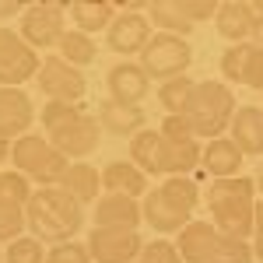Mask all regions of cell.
I'll use <instances>...</instances> for the list:
<instances>
[{
  "mask_svg": "<svg viewBox=\"0 0 263 263\" xmlns=\"http://www.w3.org/2000/svg\"><path fill=\"white\" fill-rule=\"evenodd\" d=\"M179 7H182V14L193 21V25L218 14V4H214V0H179Z\"/></svg>",
  "mask_w": 263,
  "mask_h": 263,
  "instance_id": "37",
  "label": "cell"
},
{
  "mask_svg": "<svg viewBox=\"0 0 263 263\" xmlns=\"http://www.w3.org/2000/svg\"><path fill=\"white\" fill-rule=\"evenodd\" d=\"M141 218V200L120 197V193H105L95 203V224L99 228H137Z\"/></svg>",
  "mask_w": 263,
  "mask_h": 263,
  "instance_id": "19",
  "label": "cell"
},
{
  "mask_svg": "<svg viewBox=\"0 0 263 263\" xmlns=\"http://www.w3.org/2000/svg\"><path fill=\"white\" fill-rule=\"evenodd\" d=\"M218 242H221V232L211 221H190L179 232V246L176 249H179L182 263H211Z\"/></svg>",
  "mask_w": 263,
  "mask_h": 263,
  "instance_id": "16",
  "label": "cell"
},
{
  "mask_svg": "<svg viewBox=\"0 0 263 263\" xmlns=\"http://www.w3.org/2000/svg\"><path fill=\"white\" fill-rule=\"evenodd\" d=\"M211 263H253V246L246 242V239H228V235H221V242L214 249Z\"/></svg>",
  "mask_w": 263,
  "mask_h": 263,
  "instance_id": "31",
  "label": "cell"
},
{
  "mask_svg": "<svg viewBox=\"0 0 263 263\" xmlns=\"http://www.w3.org/2000/svg\"><path fill=\"white\" fill-rule=\"evenodd\" d=\"M253 14H263V0H260V4H256V7H253Z\"/></svg>",
  "mask_w": 263,
  "mask_h": 263,
  "instance_id": "45",
  "label": "cell"
},
{
  "mask_svg": "<svg viewBox=\"0 0 263 263\" xmlns=\"http://www.w3.org/2000/svg\"><path fill=\"white\" fill-rule=\"evenodd\" d=\"M141 218L151 224L155 232H182V228L190 224V214L182 211L179 203H172L168 197H165L162 186L151 190V193L141 200Z\"/></svg>",
  "mask_w": 263,
  "mask_h": 263,
  "instance_id": "17",
  "label": "cell"
},
{
  "mask_svg": "<svg viewBox=\"0 0 263 263\" xmlns=\"http://www.w3.org/2000/svg\"><path fill=\"white\" fill-rule=\"evenodd\" d=\"M162 137H165V141H190V137H193V130H190V123L182 120V116H165Z\"/></svg>",
  "mask_w": 263,
  "mask_h": 263,
  "instance_id": "38",
  "label": "cell"
},
{
  "mask_svg": "<svg viewBox=\"0 0 263 263\" xmlns=\"http://www.w3.org/2000/svg\"><path fill=\"white\" fill-rule=\"evenodd\" d=\"M11 147H14V141H11V137H4V134H0V165L7 162V155H11Z\"/></svg>",
  "mask_w": 263,
  "mask_h": 263,
  "instance_id": "41",
  "label": "cell"
},
{
  "mask_svg": "<svg viewBox=\"0 0 263 263\" xmlns=\"http://www.w3.org/2000/svg\"><path fill=\"white\" fill-rule=\"evenodd\" d=\"M193 63V49L190 42L179 39V35H151V42L144 46L141 53V70L151 78V81H172V78H182L186 67Z\"/></svg>",
  "mask_w": 263,
  "mask_h": 263,
  "instance_id": "5",
  "label": "cell"
},
{
  "mask_svg": "<svg viewBox=\"0 0 263 263\" xmlns=\"http://www.w3.org/2000/svg\"><path fill=\"white\" fill-rule=\"evenodd\" d=\"M18 14H25L21 0H0V21H11V18H18Z\"/></svg>",
  "mask_w": 263,
  "mask_h": 263,
  "instance_id": "39",
  "label": "cell"
},
{
  "mask_svg": "<svg viewBox=\"0 0 263 263\" xmlns=\"http://www.w3.org/2000/svg\"><path fill=\"white\" fill-rule=\"evenodd\" d=\"M162 193L172 203H179L186 214H193L197 203H200V190H197V182L190 179V176H168V179L162 182Z\"/></svg>",
  "mask_w": 263,
  "mask_h": 263,
  "instance_id": "28",
  "label": "cell"
},
{
  "mask_svg": "<svg viewBox=\"0 0 263 263\" xmlns=\"http://www.w3.org/2000/svg\"><path fill=\"white\" fill-rule=\"evenodd\" d=\"M99 134L102 126L95 116H78L74 123H67V126H60L57 134H49L46 141L53 144L60 155H67V158H84V155H91L95 147H99Z\"/></svg>",
  "mask_w": 263,
  "mask_h": 263,
  "instance_id": "11",
  "label": "cell"
},
{
  "mask_svg": "<svg viewBox=\"0 0 263 263\" xmlns=\"http://www.w3.org/2000/svg\"><path fill=\"white\" fill-rule=\"evenodd\" d=\"M130 162L141 168L144 176H168V141L162 130H141L137 137H130Z\"/></svg>",
  "mask_w": 263,
  "mask_h": 263,
  "instance_id": "13",
  "label": "cell"
},
{
  "mask_svg": "<svg viewBox=\"0 0 263 263\" xmlns=\"http://www.w3.org/2000/svg\"><path fill=\"white\" fill-rule=\"evenodd\" d=\"M253 260H263V232H253Z\"/></svg>",
  "mask_w": 263,
  "mask_h": 263,
  "instance_id": "40",
  "label": "cell"
},
{
  "mask_svg": "<svg viewBox=\"0 0 263 263\" xmlns=\"http://www.w3.org/2000/svg\"><path fill=\"white\" fill-rule=\"evenodd\" d=\"M99 126L116 134V137H137L144 130V109L141 105H126V102H116V99H105L99 105Z\"/></svg>",
  "mask_w": 263,
  "mask_h": 263,
  "instance_id": "18",
  "label": "cell"
},
{
  "mask_svg": "<svg viewBox=\"0 0 263 263\" xmlns=\"http://www.w3.org/2000/svg\"><path fill=\"white\" fill-rule=\"evenodd\" d=\"M242 151L235 147L232 137H218V141H207L203 144V155H200V165L214 176V179H232L239 168H242Z\"/></svg>",
  "mask_w": 263,
  "mask_h": 263,
  "instance_id": "22",
  "label": "cell"
},
{
  "mask_svg": "<svg viewBox=\"0 0 263 263\" xmlns=\"http://www.w3.org/2000/svg\"><path fill=\"white\" fill-rule=\"evenodd\" d=\"M232 141L242 155H263V109L260 105H239L232 116Z\"/></svg>",
  "mask_w": 263,
  "mask_h": 263,
  "instance_id": "20",
  "label": "cell"
},
{
  "mask_svg": "<svg viewBox=\"0 0 263 263\" xmlns=\"http://www.w3.org/2000/svg\"><path fill=\"white\" fill-rule=\"evenodd\" d=\"M46 242H39L35 235H21L4 249V263H46Z\"/></svg>",
  "mask_w": 263,
  "mask_h": 263,
  "instance_id": "30",
  "label": "cell"
},
{
  "mask_svg": "<svg viewBox=\"0 0 263 263\" xmlns=\"http://www.w3.org/2000/svg\"><path fill=\"white\" fill-rule=\"evenodd\" d=\"M67 7L57 4V0H49V4H32V7H25V14H21V25H18V35L35 53L39 49H49V46H60V39L67 35Z\"/></svg>",
  "mask_w": 263,
  "mask_h": 263,
  "instance_id": "6",
  "label": "cell"
},
{
  "mask_svg": "<svg viewBox=\"0 0 263 263\" xmlns=\"http://www.w3.org/2000/svg\"><path fill=\"white\" fill-rule=\"evenodd\" d=\"M60 57L81 70V67H88V63H95L99 46H95V39H91V35H84V32H78V28H74V32H67V35L60 39Z\"/></svg>",
  "mask_w": 263,
  "mask_h": 263,
  "instance_id": "26",
  "label": "cell"
},
{
  "mask_svg": "<svg viewBox=\"0 0 263 263\" xmlns=\"http://www.w3.org/2000/svg\"><path fill=\"white\" fill-rule=\"evenodd\" d=\"M35 120V105L21 88H0V134L18 141Z\"/></svg>",
  "mask_w": 263,
  "mask_h": 263,
  "instance_id": "14",
  "label": "cell"
},
{
  "mask_svg": "<svg viewBox=\"0 0 263 263\" xmlns=\"http://www.w3.org/2000/svg\"><path fill=\"white\" fill-rule=\"evenodd\" d=\"M28 228V218H25V207H0V242H14L21 239V232Z\"/></svg>",
  "mask_w": 263,
  "mask_h": 263,
  "instance_id": "33",
  "label": "cell"
},
{
  "mask_svg": "<svg viewBox=\"0 0 263 263\" xmlns=\"http://www.w3.org/2000/svg\"><path fill=\"white\" fill-rule=\"evenodd\" d=\"M60 190H67L70 197L78 203H88V200H99V190H102V172L99 168H91V165H70V172L63 176Z\"/></svg>",
  "mask_w": 263,
  "mask_h": 263,
  "instance_id": "24",
  "label": "cell"
},
{
  "mask_svg": "<svg viewBox=\"0 0 263 263\" xmlns=\"http://www.w3.org/2000/svg\"><path fill=\"white\" fill-rule=\"evenodd\" d=\"M70 18L78 25V32H84V35L109 32V25L116 21V7H112V0H74Z\"/></svg>",
  "mask_w": 263,
  "mask_h": 263,
  "instance_id": "23",
  "label": "cell"
},
{
  "mask_svg": "<svg viewBox=\"0 0 263 263\" xmlns=\"http://www.w3.org/2000/svg\"><path fill=\"white\" fill-rule=\"evenodd\" d=\"M102 190L105 193H120V197L144 200L147 197V176L134 162H109L102 168Z\"/></svg>",
  "mask_w": 263,
  "mask_h": 263,
  "instance_id": "21",
  "label": "cell"
},
{
  "mask_svg": "<svg viewBox=\"0 0 263 263\" xmlns=\"http://www.w3.org/2000/svg\"><path fill=\"white\" fill-rule=\"evenodd\" d=\"M105 42H109V49L120 53V57H141L144 46L151 42V21L144 18L141 11H123V14H116V21L109 25Z\"/></svg>",
  "mask_w": 263,
  "mask_h": 263,
  "instance_id": "10",
  "label": "cell"
},
{
  "mask_svg": "<svg viewBox=\"0 0 263 263\" xmlns=\"http://www.w3.org/2000/svg\"><path fill=\"white\" fill-rule=\"evenodd\" d=\"M249 49H253V42H242V46H228L221 53V74L228 81H242L246 74V60H249Z\"/></svg>",
  "mask_w": 263,
  "mask_h": 263,
  "instance_id": "32",
  "label": "cell"
},
{
  "mask_svg": "<svg viewBox=\"0 0 263 263\" xmlns=\"http://www.w3.org/2000/svg\"><path fill=\"white\" fill-rule=\"evenodd\" d=\"M253 46H263V14H256V25H253Z\"/></svg>",
  "mask_w": 263,
  "mask_h": 263,
  "instance_id": "43",
  "label": "cell"
},
{
  "mask_svg": "<svg viewBox=\"0 0 263 263\" xmlns=\"http://www.w3.org/2000/svg\"><path fill=\"white\" fill-rule=\"evenodd\" d=\"M0 263H4V249H0Z\"/></svg>",
  "mask_w": 263,
  "mask_h": 263,
  "instance_id": "46",
  "label": "cell"
},
{
  "mask_svg": "<svg viewBox=\"0 0 263 263\" xmlns=\"http://www.w3.org/2000/svg\"><path fill=\"white\" fill-rule=\"evenodd\" d=\"M193 88H197V81L193 78H172V81H165L162 88H158V102H162V109L168 112V116H182V109H186V102H190V95H193Z\"/></svg>",
  "mask_w": 263,
  "mask_h": 263,
  "instance_id": "27",
  "label": "cell"
},
{
  "mask_svg": "<svg viewBox=\"0 0 263 263\" xmlns=\"http://www.w3.org/2000/svg\"><path fill=\"white\" fill-rule=\"evenodd\" d=\"M134 263H141V260H134Z\"/></svg>",
  "mask_w": 263,
  "mask_h": 263,
  "instance_id": "47",
  "label": "cell"
},
{
  "mask_svg": "<svg viewBox=\"0 0 263 263\" xmlns=\"http://www.w3.org/2000/svg\"><path fill=\"white\" fill-rule=\"evenodd\" d=\"M11 162H14V172H21L25 179H32V182H39V190L60 186L63 176L70 172V158L60 155L46 137H35V134H25V137L14 141Z\"/></svg>",
  "mask_w": 263,
  "mask_h": 263,
  "instance_id": "4",
  "label": "cell"
},
{
  "mask_svg": "<svg viewBox=\"0 0 263 263\" xmlns=\"http://www.w3.org/2000/svg\"><path fill=\"white\" fill-rule=\"evenodd\" d=\"M35 78H39V91H46L49 102H74V105H81L84 91H88L84 74L74 63H67L63 57H46Z\"/></svg>",
  "mask_w": 263,
  "mask_h": 263,
  "instance_id": "8",
  "label": "cell"
},
{
  "mask_svg": "<svg viewBox=\"0 0 263 263\" xmlns=\"http://www.w3.org/2000/svg\"><path fill=\"white\" fill-rule=\"evenodd\" d=\"M78 116H84V109H81V105H74V102H46L42 112H39L42 126H46V137L57 134L60 126H67V123H74Z\"/></svg>",
  "mask_w": 263,
  "mask_h": 263,
  "instance_id": "29",
  "label": "cell"
},
{
  "mask_svg": "<svg viewBox=\"0 0 263 263\" xmlns=\"http://www.w3.org/2000/svg\"><path fill=\"white\" fill-rule=\"evenodd\" d=\"M141 263H182L179 249L168 242V239H155V242H144L141 256H137Z\"/></svg>",
  "mask_w": 263,
  "mask_h": 263,
  "instance_id": "35",
  "label": "cell"
},
{
  "mask_svg": "<svg viewBox=\"0 0 263 263\" xmlns=\"http://www.w3.org/2000/svg\"><path fill=\"white\" fill-rule=\"evenodd\" d=\"M147 14H151V25H158L165 35H186V32H193V21L182 14L179 0H155V4H147Z\"/></svg>",
  "mask_w": 263,
  "mask_h": 263,
  "instance_id": "25",
  "label": "cell"
},
{
  "mask_svg": "<svg viewBox=\"0 0 263 263\" xmlns=\"http://www.w3.org/2000/svg\"><path fill=\"white\" fill-rule=\"evenodd\" d=\"M232 116H235V95L221 81H200L193 88L186 109H182V120L190 123V130H193L197 141L200 137L218 141L224 130L232 126Z\"/></svg>",
  "mask_w": 263,
  "mask_h": 263,
  "instance_id": "3",
  "label": "cell"
},
{
  "mask_svg": "<svg viewBox=\"0 0 263 263\" xmlns=\"http://www.w3.org/2000/svg\"><path fill=\"white\" fill-rule=\"evenodd\" d=\"M84 246L91 263H134L144 249L137 228H91Z\"/></svg>",
  "mask_w": 263,
  "mask_h": 263,
  "instance_id": "9",
  "label": "cell"
},
{
  "mask_svg": "<svg viewBox=\"0 0 263 263\" xmlns=\"http://www.w3.org/2000/svg\"><path fill=\"white\" fill-rule=\"evenodd\" d=\"M25 218H28V232L39 242L60 246V242H70L81 232L84 203H78L60 186H46V190L32 193V200L25 207Z\"/></svg>",
  "mask_w": 263,
  "mask_h": 263,
  "instance_id": "1",
  "label": "cell"
},
{
  "mask_svg": "<svg viewBox=\"0 0 263 263\" xmlns=\"http://www.w3.org/2000/svg\"><path fill=\"white\" fill-rule=\"evenodd\" d=\"M46 263H91V253H88V246L81 242H60V246H49V253H46Z\"/></svg>",
  "mask_w": 263,
  "mask_h": 263,
  "instance_id": "34",
  "label": "cell"
},
{
  "mask_svg": "<svg viewBox=\"0 0 263 263\" xmlns=\"http://www.w3.org/2000/svg\"><path fill=\"white\" fill-rule=\"evenodd\" d=\"M253 232H263V200H256V211H253Z\"/></svg>",
  "mask_w": 263,
  "mask_h": 263,
  "instance_id": "42",
  "label": "cell"
},
{
  "mask_svg": "<svg viewBox=\"0 0 263 263\" xmlns=\"http://www.w3.org/2000/svg\"><path fill=\"white\" fill-rule=\"evenodd\" d=\"M39 53L21 39L18 32L0 28V88H18L39 74Z\"/></svg>",
  "mask_w": 263,
  "mask_h": 263,
  "instance_id": "7",
  "label": "cell"
},
{
  "mask_svg": "<svg viewBox=\"0 0 263 263\" xmlns=\"http://www.w3.org/2000/svg\"><path fill=\"white\" fill-rule=\"evenodd\" d=\"M105 84H109V99L126 102V105H141L151 91V78L141 70V63H130V60L116 63L105 74Z\"/></svg>",
  "mask_w": 263,
  "mask_h": 263,
  "instance_id": "12",
  "label": "cell"
},
{
  "mask_svg": "<svg viewBox=\"0 0 263 263\" xmlns=\"http://www.w3.org/2000/svg\"><path fill=\"white\" fill-rule=\"evenodd\" d=\"M242 84H249V88L263 91V46H253V49H249V60H246Z\"/></svg>",
  "mask_w": 263,
  "mask_h": 263,
  "instance_id": "36",
  "label": "cell"
},
{
  "mask_svg": "<svg viewBox=\"0 0 263 263\" xmlns=\"http://www.w3.org/2000/svg\"><path fill=\"white\" fill-rule=\"evenodd\" d=\"M256 190H263V162H260V168H256Z\"/></svg>",
  "mask_w": 263,
  "mask_h": 263,
  "instance_id": "44",
  "label": "cell"
},
{
  "mask_svg": "<svg viewBox=\"0 0 263 263\" xmlns=\"http://www.w3.org/2000/svg\"><path fill=\"white\" fill-rule=\"evenodd\" d=\"M214 25H218V35L228 46H242L246 39H253V25H256L253 4H242V0H224V4H218Z\"/></svg>",
  "mask_w": 263,
  "mask_h": 263,
  "instance_id": "15",
  "label": "cell"
},
{
  "mask_svg": "<svg viewBox=\"0 0 263 263\" xmlns=\"http://www.w3.org/2000/svg\"><path fill=\"white\" fill-rule=\"evenodd\" d=\"M207 207L211 224L228 239H249L253 235V211H256V179L232 176L214 179L207 186Z\"/></svg>",
  "mask_w": 263,
  "mask_h": 263,
  "instance_id": "2",
  "label": "cell"
}]
</instances>
